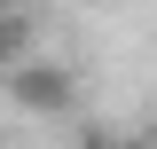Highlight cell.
<instances>
[{"label": "cell", "mask_w": 157, "mask_h": 149, "mask_svg": "<svg viewBox=\"0 0 157 149\" xmlns=\"http://www.w3.org/2000/svg\"><path fill=\"white\" fill-rule=\"evenodd\" d=\"M78 149H126V133H118V126H86V133H78Z\"/></svg>", "instance_id": "obj_3"}, {"label": "cell", "mask_w": 157, "mask_h": 149, "mask_svg": "<svg viewBox=\"0 0 157 149\" xmlns=\"http://www.w3.org/2000/svg\"><path fill=\"white\" fill-rule=\"evenodd\" d=\"M0 8H8V0H0Z\"/></svg>", "instance_id": "obj_5"}, {"label": "cell", "mask_w": 157, "mask_h": 149, "mask_svg": "<svg viewBox=\"0 0 157 149\" xmlns=\"http://www.w3.org/2000/svg\"><path fill=\"white\" fill-rule=\"evenodd\" d=\"M126 149H157V133H126Z\"/></svg>", "instance_id": "obj_4"}, {"label": "cell", "mask_w": 157, "mask_h": 149, "mask_svg": "<svg viewBox=\"0 0 157 149\" xmlns=\"http://www.w3.org/2000/svg\"><path fill=\"white\" fill-rule=\"evenodd\" d=\"M16 63H24V24L8 16V8H0V78L16 71Z\"/></svg>", "instance_id": "obj_2"}, {"label": "cell", "mask_w": 157, "mask_h": 149, "mask_svg": "<svg viewBox=\"0 0 157 149\" xmlns=\"http://www.w3.org/2000/svg\"><path fill=\"white\" fill-rule=\"evenodd\" d=\"M8 102L32 110V118H71V110H78V78H71V63L24 55L16 71H8Z\"/></svg>", "instance_id": "obj_1"}]
</instances>
